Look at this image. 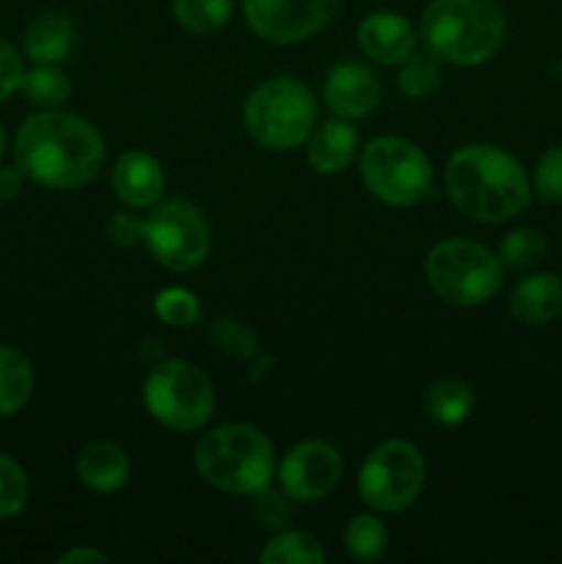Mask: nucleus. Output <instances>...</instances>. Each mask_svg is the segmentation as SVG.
I'll return each mask as SVG.
<instances>
[{"label":"nucleus","instance_id":"f257e3e1","mask_svg":"<svg viewBox=\"0 0 562 564\" xmlns=\"http://www.w3.org/2000/svg\"><path fill=\"white\" fill-rule=\"evenodd\" d=\"M14 163L28 182L47 191H75L102 171L105 141L83 116L61 108L39 110L17 130Z\"/></svg>","mask_w":562,"mask_h":564},{"label":"nucleus","instance_id":"f03ea898","mask_svg":"<svg viewBox=\"0 0 562 564\" xmlns=\"http://www.w3.org/2000/svg\"><path fill=\"white\" fill-rule=\"evenodd\" d=\"M444 187L457 213L477 224H505L532 202L523 165L494 143L457 149L444 169Z\"/></svg>","mask_w":562,"mask_h":564},{"label":"nucleus","instance_id":"7ed1b4c3","mask_svg":"<svg viewBox=\"0 0 562 564\" xmlns=\"http://www.w3.org/2000/svg\"><path fill=\"white\" fill-rule=\"evenodd\" d=\"M507 14L499 0H430L419 36L439 64L479 66L505 44Z\"/></svg>","mask_w":562,"mask_h":564},{"label":"nucleus","instance_id":"20e7f679","mask_svg":"<svg viewBox=\"0 0 562 564\" xmlns=\"http://www.w3.org/2000/svg\"><path fill=\"white\" fill-rule=\"evenodd\" d=\"M196 471L220 494L253 496L275 477V452L253 424H220L196 446Z\"/></svg>","mask_w":562,"mask_h":564},{"label":"nucleus","instance_id":"39448f33","mask_svg":"<svg viewBox=\"0 0 562 564\" xmlns=\"http://www.w3.org/2000/svg\"><path fill=\"white\" fill-rule=\"evenodd\" d=\"M246 130L259 147L290 152L312 135L317 124V99L295 77H270L246 99Z\"/></svg>","mask_w":562,"mask_h":564},{"label":"nucleus","instance_id":"423d86ee","mask_svg":"<svg viewBox=\"0 0 562 564\" xmlns=\"http://www.w3.org/2000/svg\"><path fill=\"white\" fill-rule=\"evenodd\" d=\"M361 182L389 207H413L433 196V165L417 143L378 135L361 149Z\"/></svg>","mask_w":562,"mask_h":564},{"label":"nucleus","instance_id":"0eeeda50","mask_svg":"<svg viewBox=\"0 0 562 564\" xmlns=\"http://www.w3.org/2000/svg\"><path fill=\"white\" fill-rule=\"evenodd\" d=\"M428 284L450 306H483L499 292L501 262L494 251L472 240H444L424 259Z\"/></svg>","mask_w":562,"mask_h":564},{"label":"nucleus","instance_id":"6e6552de","mask_svg":"<svg viewBox=\"0 0 562 564\" xmlns=\"http://www.w3.org/2000/svg\"><path fill=\"white\" fill-rule=\"evenodd\" d=\"M149 416L174 433H196L213 419L215 389L207 375L187 361H163L143 383Z\"/></svg>","mask_w":562,"mask_h":564},{"label":"nucleus","instance_id":"1a4fd4ad","mask_svg":"<svg viewBox=\"0 0 562 564\" xmlns=\"http://www.w3.org/2000/svg\"><path fill=\"white\" fill-rule=\"evenodd\" d=\"M424 488L422 452L411 441H383L358 471V496L375 512H402Z\"/></svg>","mask_w":562,"mask_h":564},{"label":"nucleus","instance_id":"9d476101","mask_svg":"<svg viewBox=\"0 0 562 564\" xmlns=\"http://www.w3.org/2000/svg\"><path fill=\"white\" fill-rule=\"evenodd\" d=\"M143 246L171 273H187L207 259L213 229L196 204L171 198L143 220Z\"/></svg>","mask_w":562,"mask_h":564},{"label":"nucleus","instance_id":"9b49d317","mask_svg":"<svg viewBox=\"0 0 562 564\" xmlns=\"http://www.w3.org/2000/svg\"><path fill=\"white\" fill-rule=\"evenodd\" d=\"M339 11V0H242L251 31L270 44H301L317 36Z\"/></svg>","mask_w":562,"mask_h":564},{"label":"nucleus","instance_id":"f8f14e48","mask_svg":"<svg viewBox=\"0 0 562 564\" xmlns=\"http://www.w3.org/2000/svg\"><path fill=\"white\" fill-rule=\"evenodd\" d=\"M281 490L292 501L314 505L325 499L342 479V455L325 441H303L292 446L275 468Z\"/></svg>","mask_w":562,"mask_h":564},{"label":"nucleus","instance_id":"ddd939ff","mask_svg":"<svg viewBox=\"0 0 562 564\" xmlns=\"http://www.w3.org/2000/svg\"><path fill=\"white\" fill-rule=\"evenodd\" d=\"M323 99L342 119H364L380 102V80L369 66L336 64L323 83Z\"/></svg>","mask_w":562,"mask_h":564},{"label":"nucleus","instance_id":"4468645a","mask_svg":"<svg viewBox=\"0 0 562 564\" xmlns=\"http://www.w3.org/2000/svg\"><path fill=\"white\" fill-rule=\"evenodd\" d=\"M358 47L375 64H402L417 50V31L397 11H372L358 22Z\"/></svg>","mask_w":562,"mask_h":564},{"label":"nucleus","instance_id":"2eb2a0df","mask_svg":"<svg viewBox=\"0 0 562 564\" xmlns=\"http://www.w3.org/2000/svg\"><path fill=\"white\" fill-rule=\"evenodd\" d=\"M114 191L121 204L132 209H147L158 204L165 191V171L158 158L147 152L121 154L114 169Z\"/></svg>","mask_w":562,"mask_h":564},{"label":"nucleus","instance_id":"dca6fc26","mask_svg":"<svg viewBox=\"0 0 562 564\" xmlns=\"http://www.w3.org/2000/svg\"><path fill=\"white\" fill-rule=\"evenodd\" d=\"M358 149V132L350 119H328L314 124L312 135L306 138V160L317 174L334 176L342 174L353 163Z\"/></svg>","mask_w":562,"mask_h":564},{"label":"nucleus","instance_id":"f3484780","mask_svg":"<svg viewBox=\"0 0 562 564\" xmlns=\"http://www.w3.org/2000/svg\"><path fill=\"white\" fill-rule=\"evenodd\" d=\"M510 312L523 325H545L562 314V279L556 273H532L510 292Z\"/></svg>","mask_w":562,"mask_h":564},{"label":"nucleus","instance_id":"a211bd4d","mask_svg":"<svg viewBox=\"0 0 562 564\" xmlns=\"http://www.w3.org/2000/svg\"><path fill=\"white\" fill-rule=\"evenodd\" d=\"M75 471L94 494H116L130 479V457L114 441H94L77 455Z\"/></svg>","mask_w":562,"mask_h":564},{"label":"nucleus","instance_id":"6ab92c4d","mask_svg":"<svg viewBox=\"0 0 562 564\" xmlns=\"http://www.w3.org/2000/svg\"><path fill=\"white\" fill-rule=\"evenodd\" d=\"M75 47V22L64 11L39 14L28 25L22 39V53L31 64H61Z\"/></svg>","mask_w":562,"mask_h":564},{"label":"nucleus","instance_id":"aec40b11","mask_svg":"<svg viewBox=\"0 0 562 564\" xmlns=\"http://www.w3.org/2000/svg\"><path fill=\"white\" fill-rule=\"evenodd\" d=\"M474 402H477V397L466 380L444 378L428 386L422 397V413L428 422L439 424V427H457L472 416Z\"/></svg>","mask_w":562,"mask_h":564},{"label":"nucleus","instance_id":"412c9836","mask_svg":"<svg viewBox=\"0 0 562 564\" xmlns=\"http://www.w3.org/2000/svg\"><path fill=\"white\" fill-rule=\"evenodd\" d=\"M36 375L33 364L20 347L0 345V419L20 413L31 402Z\"/></svg>","mask_w":562,"mask_h":564},{"label":"nucleus","instance_id":"4be33fe9","mask_svg":"<svg viewBox=\"0 0 562 564\" xmlns=\"http://www.w3.org/2000/svg\"><path fill=\"white\" fill-rule=\"evenodd\" d=\"M20 94L33 108L53 110L69 99L72 80L64 69H58V64H33L22 72Z\"/></svg>","mask_w":562,"mask_h":564},{"label":"nucleus","instance_id":"5701e85b","mask_svg":"<svg viewBox=\"0 0 562 564\" xmlns=\"http://www.w3.org/2000/svg\"><path fill=\"white\" fill-rule=\"evenodd\" d=\"M231 0H174V17L193 36H209L231 20Z\"/></svg>","mask_w":562,"mask_h":564},{"label":"nucleus","instance_id":"b1692460","mask_svg":"<svg viewBox=\"0 0 562 564\" xmlns=\"http://www.w3.org/2000/svg\"><path fill=\"white\" fill-rule=\"evenodd\" d=\"M323 560L325 551L317 538L309 532H290V529L275 532V538L259 554V562L264 564H317Z\"/></svg>","mask_w":562,"mask_h":564},{"label":"nucleus","instance_id":"393cba45","mask_svg":"<svg viewBox=\"0 0 562 564\" xmlns=\"http://www.w3.org/2000/svg\"><path fill=\"white\" fill-rule=\"evenodd\" d=\"M545 253H549V240L543 237V231L532 229V226H521V229L507 231L505 240L499 242L496 257L505 268L532 270L543 262Z\"/></svg>","mask_w":562,"mask_h":564},{"label":"nucleus","instance_id":"a878e982","mask_svg":"<svg viewBox=\"0 0 562 564\" xmlns=\"http://www.w3.org/2000/svg\"><path fill=\"white\" fill-rule=\"evenodd\" d=\"M345 551L358 562H375L389 551V529L378 516H356L345 527Z\"/></svg>","mask_w":562,"mask_h":564},{"label":"nucleus","instance_id":"bb28decb","mask_svg":"<svg viewBox=\"0 0 562 564\" xmlns=\"http://www.w3.org/2000/svg\"><path fill=\"white\" fill-rule=\"evenodd\" d=\"M397 86L408 99H428L430 94L439 91L441 86V69L439 61L433 55H408L400 64V75H397Z\"/></svg>","mask_w":562,"mask_h":564},{"label":"nucleus","instance_id":"cd10ccee","mask_svg":"<svg viewBox=\"0 0 562 564\" xmlns=\"http://www.w3.org/2000/svg\"><path fill=\"white\" fill-rule=\"evenodd\" d=\"M28 499H31V482L25 468L14 457L0 452V521L20 516Z\"/></svg>","mask_w":562,"mask_h":564},{"label":"nucleus","instance_id":"c85d7f7f","mask_svg":"<svg viewBox=\"0 0 562 564\" xmlns=\"http://www.w3.org/2000/svg\"><path fill=\"white\" fill-rule=\"evenodd\" d=\"M154 314H158L165 325L187 328V325L198 323L202 306H198V297L193 295V292L182 290V286H169V290H163L154 297Z\"/></svg>","mask_w":562,"mask_h":564},{"label":"nucleus","instance_id":"c756f323","mask_svg":"<svg viewBox=\"0 0 562 564\" xmlns=\"http://www.w3.org/2000/svg\"><path fill=\"white\" fill-rule=\"evenodd\" d=\"M209 341L213 347L224 350L226 356H235V358H251L259 352V339L246 323L240 319H231L224 317L209 328Z\"/></svg>","mask_w":562,"mask_h":564},{"label":"nucleus","instance_id":"7c9ffc66","mask_svg":"<svg viewBox=\"0 0 562 564\" xmlns=\"http://www.w3.org/2000/svg\"><path fill=\"white\" fill-rule=\"evenodd\" d=\"M253 505L251 512L257 518V523L262 529H270V532H281V529L290 527L292 521V499L284 494V490L262 488L259 494L251 496Z\"/></svg>","mask_w":562,"mask_h":564},{"label":"nucleus","instance_id":"2f4dec72","mask_svg":"<svg viewBox=\"0 0 562 564\" xmlns=\"http://www.w3.org/2000/svg\"><path fill=\"white\" fill-rule=\"evenodd\" d=\"M534 193L545 204L562 202V147H551L538 160V169H534Z\"/></svg>","mask_w":562,"mask_h":564},{"label":"nucleus","instance_id":"473e14b6","mask_svg":"<svg viewBox=\"0 0 562 564\" xmlns=\"http://www.w3.org/2000/svg\"><path fill=\"white\" fill-rule=\"evenodd\" d=\"M22 72H25L22 55L17 53L14 44L0 36V105L9 102L11 94L20 91Z\"/></svg>","mask_w":562,"mask_h":564},{"label":"nucleus","instance_id":"72a5a7b5","mask_svg":"<svg viewBox=\"0 0 562 564\" xmlns=\"http://www.w3.org/2000/svg\"><path fill=\"white\" fill-rule=\"evenodd\" d=\"M105 231H108V240L114 242V246L130 248L143 242V220L130 213H116L114 218L108 220V226H105Z\"/></svg>","mask_w":562,"mask_h":564},{"label":"nucleus","instance_id":"f704fd0d","mask_svg":"<svg viewBox=\"0 0 562 564\" xmlns=\"http://www.w3.org/2000/svg\"><path fill=\"white\" fill-rule=\"evenodd\" d=\"M25 174L20 171V165H0V202H11L22 193L25 187Z\"/></svg>","mask_w":562,"mask_h":564},{"label":"nucleus","instance_id":"c9c22d12","mask_svg":"<svg viewBox=\"0 0 562 564\" xmlns=\"http://www.w3.org/2000/svg\"><path fill=\"white\" fill-rule=\"evenodd\" d=\"M77 562H94V564H108L110 556L97 549H72L58 556V564H77Z\"/></svg>","mask_w":562,"mask_h":564},{"label":"nucleus","instance_id":"e433bc0d","mask_svg":"<svg viewBox=\"0 0 562 564\" xmlns=\"http://www.w3.org/2000/svg\"><path fill=\"white\" fill-rule=\"evenodd\" d=\"M6 149H9V135H6V130H3V124H0V160H3V154H6Z\"/></svg>","mask_w":562,"mask_h":564}]
</instances>
